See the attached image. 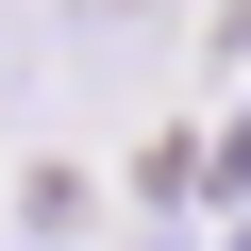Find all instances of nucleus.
<instances>
[{"instance_id": "obj_1", "label": "nucleus", "mask_w": 251, "mask_h": 251, "mask_svg": "<svg viewBox=\"0 0 251 251\" xmlns=\"http://www.w3.org/2000/svg\"><path fill=\"white\" fill-rule=\"evenodd\" d=\"M67 17H151V0H67Z\"/></svg>"}]
</instances>
